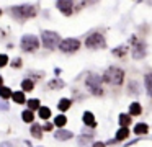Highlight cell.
<instances>
[{"mask_svg": "<svg viewBox=\"0 0 152 147\" xmlns=\"http://www.w3.org/2000/svg\"><path fill=\"white\" fill-rule=\"evenodd\" d=\"M10 12L17 20H26V18L36 16L38 7H34V5H18V7H12Z\"/></svg>", "mask_w": 152, "mask_h": 147, "instance_id": "1", "label": "cell"}, {"mask_svg": "<svg viewBox=\"0 0 152 147\" xmlns=\"http://www.w3.org/2000/svg\"><path fill=\"white\" fill-rule=\"evenodd\" d=\"M123 80H124V72L119 67H110L103 74V82H106L110 85H121Z\"/></svg>", "mask_w": 152, "mask_h": 147, "instance_id": "2", "label": "cell"}, {"mask_svg": "<svg viewBox=\"0 0 152 147\" xmlns=\"http://www.w3.org/2000/svg\"><path fill=\"white\" fill-rule=\"evenodd\" d=\"M34 88V82L31 80V78H25L23 82H21V90L23 91H31Z\"/></svg>", "mask_w": 152, "mask_h": 147, "instance_id": "16", "label": "cell"}, {"mask_svg": "<svg viewBox=\"0 0 152 147\" xmlns=\"http://www.w3.org/2000/svg\"><path fill=\"white\" fill-rule=\"evenodd\" d=\"M64 87V82L56 78V80H51L49 82V88H62Z\"/></svg>", "mask_w": 152, "mask_h": 147, "instance_id": "27", "label": "cell"}, {"mask_svg": "<svg viewBox=\"0 0 152 147\" xmlns=\"http://www.w3.org/2000/svg\"><path fill=\"white\" fill-rule=\"evenodd\" d=\"M131 124V114H119V126L128 127Z\"/></svg>", "mask_w": 152, "mask_h": 147, "instance_id": "18", "label": "cell"}, {"mask_svg": "<svg viewBox=\"0 0 152 147\" xmlns=\"http://www.w3.org/2000/svg\"><path fill=\"white\" fill-rule=\"evenodd\" d=\"M49 116H51V110H49V108L41 106L39 108V118H41V119H49Z\"/></svg>", "mask_w": 152, "mask_h": 147, "instance_id": "24", "label": "cell"}, {"mask_svg": "<svg viewBox=\"0 0 152 147\" xmlns=\"http://www.w3.org/2000/svg\"><path fill=\"white\" fill-rule=\"evenodd\" d=\"M131 44H132V57L134 59H142L145 56V42L137 41L136 36L131 38Z\"/></svg>", "mask_w": 152, "mask_h": 147, "instance_id": "8", "label": "cell"}, {"mask_svg": "<svg viewBox=\"0 0 152 147\" xmlns=\"http://www.w3.org/2000/svg\"><path fill=\"white\" fill-rule=\"evenodd\" d=\"M85 85L92 95H96V97H102L103 95V87H102V78H100V75L90 74L85 80Z\"/></svg>", "mask_w": 152, "mask_h": 147, "instance_id": "3", "label": "cell"}, {"mask_svg": "<svg viewBox=\"0 0 152 147\" xmlns=\"http://www.w3.org/2000/svg\"><path fill=\"white\" fill-rule=\"evenodd\" d=\"M144 85H145L147 93L152 97V72H147V74L144 75Z\"/></svg>", "mask_w": 152, "mask_h": 147, "instance_id": "12", "label": "cell"}, {"mask_svg": "<svg viewBox=\"0 0 152 147\" xmlns=\"http://www.w3.org/2000/svg\"><path fill=\"white\" fill-rule=\"evenodd\" d=\"M12 65H13L15 69H18V67H20V65H21V59H15V61L12 62Z\"/></svg>", "mask_w": 152, "mask_h": 147, "instance_id": "30", "label": "cell"}, {"mask_svg": "<svg viewBox=\"0 0 152 147\" xmlns=\"http://www.w3.org/2000/svg\"><path fill=\"white\" fill-rule=\"evenodd\" d=\"M66 123H67V118L64 116V114H59V116H56V119H54V124H56L57 127H62Z\"/></svg>", "mask_w": 152, "mask_h": 147, "instance_id": "26", "label": "cell"}, {"mask_svg": "<svg viewBox=\"0 0 152 147\" xmlns=\"http://www.w3.org/2000/svg\"><path fill=\"white\" fill-rule=\"evenodd\" d=\"M7 64H8V56L0 54V67H5Z\"/></svg>", "mask_w": 152, "mask_h": 147, "instance_id": "28", "label": "cell"}, {"mask_svg": "<svg viewBox=\"0 0 152 147\" xmlns=\"http://www.w3.org/2000/svg\"><path fill=\"white\" fill-rule=\"evenodd\" d=\"M126 52H128V46H118V48L113 49V54L118 56V57H123Z\"/></svg>", "mask_w": 152, "mask_h": 147, "instance_id": "21", "label": "cell"}, {"mask_svg": "<svg viewBox=\"0 0 152 147\" xmlns=\"http://www.w3.org/2000/svg\"><path fill=\"white\" fill-rule=\"evenodd\" d=\"M149 131V126L145 123H137L134 126V134H147Z\"/></svg>", "mask_w": 152, "mask_h": 147, "instance_id": "15", "label": "cell"}, {"mask_svg": "<svg viewBox=\"0 0 152 147\" xmlns=\"http://www.w3.org/2000/svg\"><path fill=\"white\" fill-rule=\"evenodd\" d=\"M142 113V108L139 103H131L129 105V114L131 116H139V114Z\"/></svg>", "mask_w": 152, "mask_h": 147, "instance_id": "13", "label": "cell"}, {"mask_svg": "<svg viewBox=\"0 0 152 147\" xmlns=\"http://www.w3.org/2000/svg\"><path fill=\"white\" fill-rule=\"evenodd\" d=\"M41 39H43V46L49 51L59 48L61 44V36L54 31H43L41 33Z\"/></svg>", "mask_w": 152, "mask_h": 147, "instance_id": "4", "label": "cell"}, {"mask_svg": "<svg viewBox=\"0 0 152 147\" xmlns=\"http://www.w3.org/2000/svg\"><path fill=\"white\" fill-rule=\"evenodd\" d=\"M0 16H2V10H0Z\"/></svg>", "mask_w": 152, "mask_h": 147, "instance_id": "36", "label": "cell"}, {"mask_svg": "<svg viewBox=\"0 0 152 147\" xmlns=\"http://www.w3.org/2000/svg\"><path fill=\"white\" fill-rule=\"evenodd\" d=\"M12 98H13V101H15V103H25V95H23V90H21V91H15V93H13V97H12Z\"/></svg>", "mask_w": 152, "mask_h": 147, "instance_id": "22", "label": "cell"}, {"mask_svg": "<svg viewBox=\"0 0 152 147\" xmlns=\"http://www.w3.org/2000/svg\"><path fill=\"white\" fill-rule=\"evenodd\" d=\"M28 108H30L31 111H34V110H39V108H41V103H39V100H38V98H33V100H30V101H28Z\"/></svg>", "mask_w": 152, "mask_h": 147, "instance_id": "23", "label": "cell"}, {"mask_svg": "<svg viewBox=\"0 0 152 147\" xmlns=\"http://www.w3.org/2000/svg\"><path fill=\"white\" fill-rule=\"evenodd\" d=\"M93 147H105V144H103V142H95V144H93Z\"/></svg>", "mask_w": 152, "mask_h": 147, "instance_id": "33", "label": "cell"}, {"mask_svg": "<svg viewBox=\"0 0 152 147\" xmlns=\"http://www.w3.org/2000/svg\"><path fill=\"white\" fill-rule=\"evenodd\" d=\"M70 105H72V101H70L69 98H62V100L59 101V105H57V108H59L61 111H67L70 108Z\"/></svg>", "mask_w": 152, "mask_h": 147, "instance_id": "19", "label": "cell"}, {"mask_svg": "<svg viewBox=\"0 0 152 147\" xmlns=\"http://www.w3.org/2000/svg\"><path fill=\"white\" fill-rule=\"evenodd\" d=\"M83 124H85V126H88V127H95L96 126V121H95V116H93L92 113H90V111H85V113H83Z\"/></svg>", "mask_w": 152, "mask_h": 147, "instance_id": "10", "label": "cell"}, {"mask_svg": "<svg viewBox=\"0 0 152 147\" xmlns=\"http://www.w3.org/2000/svg\"><path fill=\"white\" fill-rule=\"evenodd\" d=\"M2 147H12V144H8V142H4V144H2Z\"/></svg>", "mask_w": 152, "mask_h": 147, "instance_id": "34", "label": "cell"}, {"mask_svg": "<svg viewBox=\"0 0 152 147\" xmlns=\"http://www.w3.org/2000/svg\"><path fill=\"white\" fill-rule=\"evenodd\" d=\"M105 44H106L105 36H103L102 33H96V31L92 33V34H88L85 39V46L88 49H102V48H105Z\"/></svg>", "mask_w": 152, "mask_h": 147, "instance_id": "5", "label": "cell"}, {"mask_svg": "<svg viewBox=\"0 0 152 147\" xmlns=\"http://www.w3.org/2000/svg\"><path fill=\"white\" fill-rule=\"evenodd\" d=\"M80 48V41L75 38H67V39H62L59 44V49L62 52H66V54H72V52L79 51Z\"/></svg>", "mask_w": 152, "mask_h": 147, "instance_id": "7", "label": "cell"}, {"mask_svg": "<svg viewBox=\"0 0 152 147\" xmlns=\"http://www.w3.org/2000/svg\"><path fill=\"white\" fill-rule=\"evenodd\" d=\"M39 48V39L34 34H25L21 38V49L25 52H34Z\"/></svg>", "mask_w": 152, "mask_h": 147, "instance_id": "6", "label": "cell"}, {"mask_svg": "<svg viewBox=\"0 0 152 147\" xmlns=\"http://www.w3.org/2000/svg\"><path fill=\"white\" fill-rule=\"evenodd\" d=\"M56 7L59 8V12H62L66 16H70L74 12V2L72 0H57Z\"/></svg>", "mask_w": 152, "mask_h": 147, "instance_id": "9", "label": "cell"}, {"mask_svg": "<svg viewBox=\"0 0 152 147\" xmlns=\"http://www.w3.org/2000/svg\"><path fill=\"white\" fill-rule=\"evenodd\" d=\"M4 87V78H2V75H0V88Z\"/></svg>", "mask_w": 152, "mask_h": 147, "instance_id": "35", "label": "cell"}, {"mask_svg": "<svg viewBox=\"0 0 152 147\" xmlns=\"http://www.w3.org/2000/svg\"><path fill=\"white\" fill-rule=\"evenodd\" d=\"M10 97H13V91H12L8 87H2V88H0V98H4V100H8Z\"/></svg>", "mask_w": 152, "mask_h": 147, "instance_id": "20", "label": "cell"}, {"mask_svg": "<svg viewBox=\"0 0 152 147\" xmlns=\"http://www.w3.org/2000/svg\"><path fill=\"white\" fill-rule=\"evenodd\" d=\"M129 137V129L128 127H119V131L116 132V140H124Z\"/></svg>", "mask_w": 152, "mask_h": 147, "instance_id": "14", "label": "cell"}, {"mask_svg": "<svg viewBox=\"0 0 152 147\" xmlns=\"http://www.w3.org/2000/svg\"><path fill=\"white\" fill-rule=\"evenodd\" d=\"M44 129H46V131H51V129H53V124H51V123H46V124H44Z\"/></svg>", "mask_w": 152, "mask_h": 147, "instance_id": "32", "label": "cell"}, {"mask_svg": "<svg viewBox=\"0 0 152 147\" xmlns=\"http://www.w3.org/2000/svg\"><path fill=\"white\" fill-rule=\"evenodd\" d=\"M21 118H23L25 123H31V121L34 119V114H33V111H31V110H26V111H23Z\"/></svg>", "mask_w": 152, "mask_h": 147, "instance_id": "25", "label": "cell"}, {"mask_svg": "<svg viewBox=\"0 0 152 147\" xmlns=\"http://www.w3.org/2000/svg\"><path fill=\"white\" fill-rule=\"evenodd\" d=\"M54 137H56L57 140H67V139L72 137V132H70V131H66V129H59L54 134Z\"/></svg>", "mask_w": 152, "mask_h": 147, "instance_id": "11", "label": "cell"}, {"mask_svg": "<svg viewBox=\"0 0 152 147\" xmlns=\"http://www.w3.org/2000/svg\"><path fill=\"white\" fill-rule=\"evenodd\" d=\"M0 110H4V111L8 110V105L4 101V98H0Z\"/></svg>", "mask_w": 152, "mask_h": 147, "instance_id": "29", "label": "cell"}, {"mask_svg": "<svg viewBox=\"0 0 152 147\" xmlns=\"http://www.w3.org/2000/svg\"><path fill=\"white\" fill-rule=\"evenodd\" d=\"M31 134H33V137H36V139H41V137H43V127H41L39 124H33V126H31Z\"/></svg>", "mask_w": 152, "mask_h": 147, "instance_id": "17", "label": "cell"}, {"mask_svg": "<svg viewBox=\"0 0 152 147\" xmlns=\"http://www.w3.org/2000/svg\"><path fill=\"white\" fill-rule=\"evenodd\" d=\"M30 75H31V77H34V78H43V75H44V74H43V72H38V74H34V72H31Z\"/></svg>", "mask_w": 152, "mask_h": 147, "instance_id": "31", "label": "cell"}]
</instances>
